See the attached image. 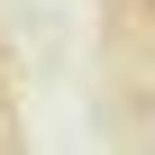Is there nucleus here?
Masks as SVG:
<instances>
[{
  "mask_svg": "<svg viewBox=\"0 0 155 155\" xmlns=\"http://www.w3.org/2000/svg\"><path fill=\"white\" fill-rule=\"evenodd\" d=\"M128 9H137V18H155V0H128Z\"/></svg>",
  "mask_w": 155,
  "mask_h": 155,
  "instance_id": "f257e3e1",
  "label": "nucleus"
}]
</instances>
